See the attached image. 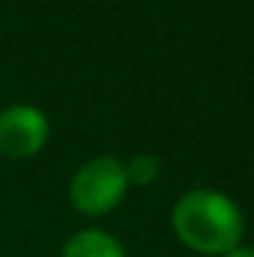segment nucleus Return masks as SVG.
Wrapping results in <instances>:
<instances>
[{
    "label": "nucleus",
    "instance_id": "nucleus-1",
    "mask_svg": "<svg viewBox=\"0 0 254 257\" xmlns=\"http://www.w3.org/2000/svg\"><path fill=\"white\" fill-rule=\"evenodd\" d=\"M177 239L197 254L221 257L242 242L245 215L233 197L215 189H189L171 209Z\"/></svg>",
    "mask_w": 254,
    "mask_h": 257
},
{
    "label": "nucleus",
    "instance_id": "nucleus-2",
    "mask_svg": "<svg viewBox=\"0 0 254 257\" xmlns=\"http://www.w3.org/2000/svg\"><path fill=\"white\" fill-rule=\"evenodd\" d=\"M126 192V165L114 156H96L75 171V177L69 183V203L81 215L99 218V215H108L111 209H117Z\"/></svg>",
    "mask_w": 254,
    "mask_h": 257
},
{
    "label": "nucleus",
    "instance_id": "nucleus-3",
    "mask_svg": "<svg viewBox=\"0 0 254 257\" xmlns=\"http://www.w3.org/2000/svg\"><path fill=\"white\" fill-rule=\"evenodd\" d=\"M48 135L51 123L36 105L15 102L0 111V156L6 159H33L48 144Z\"/></svg>",
    "mask_w": 254,
    "mask_h": 257
},
{
    "label": "nucleus",
    "instance_id": "nucleus-4",
    "mask_svg": "<svg viewBox=\"0 0 254 257\" xmlns=\"http://www.w3.org/2000/svg\"><path fill=\"white\" fill-rule=\"evenodd\" d=\"M60 257H126V248L108 230L87 227V230H78L66 239Z\"/></svg>",
    "mask_w": 254,
    "mask_h": 257
},
{
    "label": "nucleus",
    "instance_id": "nucleus-5",
    "mask_svg": "<svg viewBox=\"0 0 254 257\" xmlns=\"http://www.w3.org/2000/svg\"><path fill=\"white\" fill-rule=\"evenodd\" d=\"M159 171H162V162L153 153H138V156H132L126 162L129 186H153L159 180Z\"/></svg>",
    "mask_w": 254,
    "mask_h": 257
},
{
    "label": "nucleus",
    "instance_id": "nucleus-6",
    "mask_svg": "<svg viewBox=\"0 0 254 257\" xmlns=\"http://www.w3.org/2000/svg\"><path fill=\"white\" fill-rule=\"evenodd\" d=\"M221 257H254V248H251V245H242V242H239L236 248H230L227 254H221Z\"/></svg>",
    "mask_w": 254,
    "mask_h": 257
}]
</instances>
